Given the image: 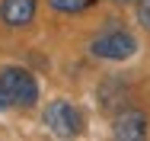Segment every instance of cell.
Listing matches in <instances>:
<instances>
[{"label":"cell","instance_id":"cell-1","mask_svg":"<svg viewBox=\"0 0 150 141\" xmlns=\"http://www.w3.org/2000/svg\"><path fill=\"white\" fill-rule=\"evenodd\" d=\"M90 52L93 58H102V61H128L137 52V39L128 29H105L90 42Z\"/></svg>","mask_w":150,"mask_h":141},{"label":"cell","instance_id":"cell-2","mask_svg":"<svg viewBox=\"0 0 150 141\" xmlns=\"http://www.w3.org/2000/svg\"><path fill=\"white\" fill-rule=\"evenodd\" d=\"M42 119H45V128L51 135H58V138H77V135H83V112L74 103H67V99L48 103V109H45Z\"/></svg>","mask_w":150,"mask_h":141},{"label":"cell","instance_id":"cell-3","mask_svg":"<svg viewBox=\"0 0 150 141\" xmlns=\"http://www.w3.org/2000/svg\"><path fill=\"white\" fill-rule=\"evenodd\" d=\"M0 80H3V87H6L13 106H19V109H32V106L38 103V84H35V77H32L26 67H19V64H6V67L0 71Z\"/></svg>","mask_w":150,"mask_h":141},{"label":"cell","instance_id":"cell-4","mask_svg":"<svg viewBox=\"0 0 150 141\" xmlns=\"http://www.w3.org/2000/svg\"><path fill=\"white\" fill-rule=\"evenodd\" d=\"M112 135L125 141H137L147 135V115L141 109H121L115 119H112Z\"/></svg>","mask_w":150,"mask_h":141},{"label":"cell","instance_id":"cell-5","mask_svg":"<svg viewBox=\"0 0 150 141\" xmlns=\"http://www.w3.org/2000/svg\"><path fill=\"white\" fill-rule=\"evenodd\" d=\"M38 0H0V19L10 29H26L35 19Z\"/></svg>","mask_w":150,"mask_h":141},{"label":"cell","instance_id":"cell-6","mask_svg":"<svg viewBox=\"0 0 150 141\" xmlns=\"http://www.w3.org/2000/svg\"><path fill=\"white\" fill-rule=\"evenodd\" d=\"M99 103H102V109H112V106L125 103V80H118V77H109L105 84L99 87Z\"/></svg>","mask_w":150,"mask_h":141},{"label":"cell","instance_id":"cell-7","mask_svg":"<svg viewBox=\"0 0 150 141\" xmlns=\"http://www.w3.org/2000/svg\"><path fill=\"white\" fill-rule=\"evenodd\" d=\"M96 0H48V6L51 10H58V13H67V16H77V13H83V10H90Z\"/></svg>","mask_w":150,"mask_h":141},{"label":"cell","instance_id":"cell-8","mask_svg":"<svg viewBox=\"0 0 150 141\" xmlns=\"http://www.w3.org/2000/svg\"><path fill=\"white\" fill-rule=\"evenodd\" d=\"M134 13H137V23L150 32V0H134Z\"/></svg>","mask_w":150,"mask_h":141},{"label":"cell","instance_id":"cell-9","mask_svg":"<svg viewBox=\"0 0 150 141\" xmlns=\"http://www.w3.org/2000/svg\"><path fill=\"white\" fill-rule=\"evenodd\" d=\"M13 106V99H10V93H6V87H3V80H0V112H6Z\"/></svg>","mask_w":150,"mask_h":141},{"label":"cell","instance_id":"cell-10","mask_svg":"<svg viewBox=\"0 0 150 141\" xmlns=\"http://www.w3.org/2000/svg\"><path fill=\"white\" fill-rule=\"evenodd\" d=\"M112 3H118V6H128V3H134V0H112Z\"/></svg>","mask_w":150,"mask_h":141}]
</instances>
